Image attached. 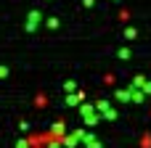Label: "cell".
Wrapping results in <instances>:
<instances>
[{
	"label": "cell",
	"instance_id": "obj_1",
	"mask_svg": "<svg viewBox=\"0 0 151 148\" xmlns=\"http://www.w3.org/2000/svg\"><path fill=\"white\" fill-rule=\"evenodd\" d=\"M80 114H82V122H85L88 127H96V124L101 122V117H98V111H96L93 103H80Z\"/></svg>",
	"mask_w": 151,
	"mask_h": 148
},
{
	"label": "cell",
	"instance_id": "obj_2",
	"mask_svg": "<svg viewBox=\"0 0 151 148\" xmlns=\"http://www.w3.org/2000/svg\"><path fill=\"white\" fill-rule=\"evenodd\" d=\"M82 138H85V130H74L72 135H64V138H58V143H61L64 148H74L80 140H82Z\"/></svg>",
	"mask_w": 151,
	"mask_h": 148
},
{
	"label": "cell",
	"instance_id": "obj_3",
	"mask_svg": "<svg viewBox=\"0 0 151 148\" xmlns=\"http://www.w3.org/2000/svg\"><path fill=\"white\" fill-rule=\"evenodd\" d=\"M82 143H85V148H104V143L93 135V132H85V138H82Z\"/></svg>",
	"mask_w": 151,
	"mask_h": 148
},
{
	"label": "cell",
	"instance_id": "obj_4",
	"mask_svg": "<svg viewBox=\"0 0 151 148\" xmlns=\"http://www.w3.org/2000/svg\"><path fill=\"white\" fill-rule=\"evenodd\" d=\"M85 93H66V106H80Z\"/></svg>",
	"mask_w": 151,
	"mask_h": 148
},
{
	"label": "cell",
	"instance_id": "obj_5",
	"mask_svg": "<svg viewBox=\"0 0 151 148\" xmlns=\"http://www.w3.org/2000/svg\"><path fill=\"white\" fill-rule=\"evenodd\" d=\"M127 93H130V101H133V103H143V101H146V98H143L146 93H141L138 87H127Z\"/></svg>",
	"mask_w": 151,
	"mask_h": 148
},
{
	"label": "cell",
	"instance_id": "obj_6",
	"mask_svg": "<svg viewBox=\"0 0 151 148\" xmlns=\"http://www.w3.org/2000/svg\"><path fill=\"white\" fill-rule=\"evenodd\" d=\"M117 101L119 103H130V93L127 90H117Z\"/></svg>",
	"mask_w": 151,
	"mask_h": 148
},
{
	"label": "cell",
	"instance_id": "obj_7",
	"mask_svg": "<svg viewBox=\"0 0 151 148\" xmlns=\"http://www.w3.org/2000/svg\"><path fill=\"white\" fill-rule=\"evenodd\" d=\"M109 109H111V106H109V101H98V103H96V111H101V114H104V111H109Z\"/></svg>",
	"mask_w": 151,
	"mask_h": 148
},
{
	"label": "cell",
	"instance_id": "obj_8",
	"mask_svg": "<svg viewBox=\"0 0 151 148\" xmlns=\"http://www.w3.org/2000/svg\"><path fill=\"white\" fill-rule=\"evenodd\" d=\"M101 119H111V122H114V119H117V111H114V109H109V111H104V114H101Z\"/></svg>",
	"mask_w": 151,
	"mask_h": 148
},
{
	"label": "cell",
	"instance_id": "obj_9",
	"mask_svg": "<svg viewBox=\"0 0 151 148\" xmlns=\"http://www.w3.org/2000/svg\"><path fill=\"white\" fill-rule=\"evenodd\" d=\"M64 90H66V93H77V85H74V82H66Z\"/></svg>",
	"mask_w": 151,
	"mask_h": 148
},
{
	"label": "cell",
	"instance_id": "obj_10",
	"mask_svg": "<svg viewBox=\"0 0 151 148\" xmlns=\"http://www.w3.org/2000/svg\"><path fill=\"white\" fill-rule=\"evenodd\" d=\"M141 146H143V148H151V135H143V140H141Z\"/></svg>",
	"mask_w": 151,
	"mask_h": 148
},
{
	"label": "cell",
	"instance_id": "obj_11",
	"mask_svg": "<svg viewBox=\"0 0 151 148\" xmlns=\"http://www.w3.org/2000/svg\"><path fill=\"white\" fill-rule=\"evenodd\" d=\"M143 82H146V79H143V77H135V79H133V85H130V87H138V85H143Z\"/></svg>",
	"mask_w": 151,
	"mask_h": 148
},
{
	"label": "cell",
	"instance_id": "obj_12",
	"mask_svg": "<svg viewBox=\"0 0 151 148\" xmlns=\"http://www.w3.org/2000/svg\"><path fill=\"white\" fill-rule=\"evenodd\" d=\"M45 143H48V148H61V143H58V140H45Z\"/></svg>",
	"mask_w": 151,
	"mask_h": 148
},
{
	"label": "cell",
	"instance_id": "obj_13",
	"mask_svg": "<svg viewBox=\"0 0 151 148\" xmlns=\"http://www.w3.org/2000/svg\"><path fill=\"white\" fill-rule=\"evenodd\" d=\"M16 148H32V146H29V140H19V143H16Z\"/></svg>",
	"mask_w": 151,
	"mask_h": 148
},
{
	"label": "cell",
	"instance_id": "obj_14",
	"mask_svg": "<svg viewBox=\"0 0 151 148\" xmlns=\"http://www.w3.org/2000/svg\"><path fill=\"white\" fill-rule=\"evenodd\" d=\"M5 77H8V69H5V66H0V79H5Z\"/></svg>",
	"mask_w": 151,
	"mask_h": 148
},
{
	"label": "cell",
	"instance_id": "obj_15",
	"mask_svg": "<svg viewBox=\"0 0 151 148\" xmlns=\"http://www.w3.org/2000/svg\"><path fill=\"white\" fill-rule=\"evenodd\" d=\"M143 93H149V95H151V82H143Z\"/></svg>",
	"mask_w": 151,
	"mask_h": 148
}]
</instances>
